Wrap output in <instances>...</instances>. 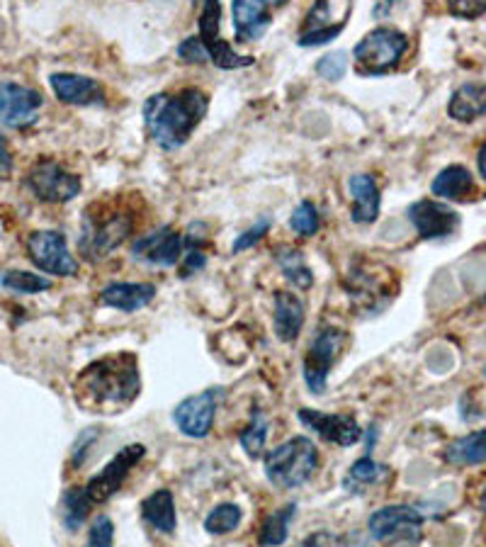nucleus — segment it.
Returning <instances> with one entry per match:
<instances>
[{
	"mask_svg": "<svg viewBox=\"0 0 486 547\" xmlns=\"http://www.w3.org/2000/svg\"><path fill=\"white\" fill-rule=\"evenodd\" d=\"M141 392V372L137 355L124 351L93 360L78 372L73 397L90 414H122L137 402Z\"/></svg>",
	"mask_w": 486,
	"mask_h": 547,
	"instance_id": "f257e3e1",
	"label": "nucleus"
},
{
	"mask_svg": "<svg viewBox=\"0 0 486 547\" xmlns=\"http://www.w3.org/2000/svg\"><path fill=\"white\" fill-rule=\"evenodd\" d=\"M209 100L200 88H183L178 93H156L144 103L146 132L166 151L188 144L200 122L205 120Z\"/></svg>",
	"mask_w": 486,
	"mask_h": 547,
	"instance_id": "f03ea898",
	"label": "nucleus"
},
{
	"mask_svg": "<svg viewBox=\"0 0 486 547\" xmlns=\"http://www.w3.org/2000/svg\"><path fill=\"white\" fill-rule=\"evenodd\" d=\"M134 214L127 207L112 205H93L83 217V231L78 248L88 261H100L107 253L115 251L117 246L132 234Z\"/></svg>",
	"mask_w": 486,
	"mask_h": 547,
	"instance_id": "7ed1b4c3",
	"label": "nucleus"
},
{
	"mask_svg": "<svg viewBox=\"0 0 486 547\" xmlns=\"http://www.w3.org/2000/svg\"><path fill=\"white\" fill-rule=\"evenodd\" d=\"M319 470V450L312 438L295 436L265 453V475L278 489H297Z\"/></svg>",
	"mask_w": 486,
	"mask_h": 547,
	"instance_id": "20e7f679",
	"label": "nucleus"
},
{
	"mask_svg": "<svg viewBox=\"0 0 486 547\" xmlns=\"http://www.w3.org/2000/svg\"><path fill=\"white\" fill-rule=\"evenodd\" d=\"M406 49H409V37L404 32L394 27H375L355 44L353 56L363 76H382L404 59Z\"/></svg>",
	"mask_w": 486,
	"mask_h": 547,
	"instance_id": "39448f33",
	"label": "nucleus"
},
{
	"mask_svg": "<svg viewBox=\"0 0 486 547\" xmlns=\"http://www.w3.org/2000/svg\"><path fill=\"white\" fill-rule=\"evenodd\" d=\"M392 270L380 263L360 261L353 273L346 275L348 297L365 312H377L394 297Z\"/></svg>",
	"mask_w": 486,
	"mask_h": 547,
	"instance_id": "423d86ee",
	"label": "nucleus"
},
{
	"mask_svg": "<svg viewBox=\"0 0 486 547\" xmlns=\"http://www.w3.org/2000/svg\"><path fill=\"white\" fill-rule=\"evenodd\" d=\"M367 528L377 543L418 545L423 535V516L414 506H382L367 518Z\"/></svg>",
	"mask_w": 486,
	"mask_h": 547,
	"instance_id": "0eeeda50",
	"label": "nucleus"
},
{
	"mask_svg": "<svg viewBox=\"0 0 486 547\" xmlns=\"http://www.w3.org/2000/svg\"><path fill=\"white\" fill-rule=\"evenodd\" d=\"M346 346V331L336 326H324L304 355V382L314 394H324L329 387V372L338 360V353Z\"/></svg>",
	"mask_w": 486,
	"mask_h": 547,
	"instance_id": "6e6552de",
	"label": "nucleus"
},
{
	"mask_svg": "<svg viewBox=\"0 0 486 547\" xmlns=\"http://www.w3.org/2000/svg\"><path fill=\"white\" fill-rule=\"evenodd\" d=\"M144 455H146V448L139 443L122 448L120 453H117L115 458L103 467V472H98V475L86 484V494L90 504L93 506L105 504V501H110L112 496L120 492L124 479L132 475V470L141 460H144Z\"/></svg>",
	"mask_w": 486,
	"mask_h": 547,
	"instance_id": "1a4fd4ad",
	"label": "nucleus"
},
{
	"mask_svg": "<svg viewBox=\"0 0 486 547\" xmlns=\"http://www.w3.org/2000/svg\"><path fill=\"white\" fill-rule=\"evenodd\" d=\"M224 397V389H207V392L192 394L183 399L173 411V421L178 431L188 438H207L217 419L219 402Z\"/></svg>",
	"mask_w": 486,
	"mask_h": 547,
	"instance_id": "9d476101",
	"label": "nucleus"
},
{
	"mask_svg": "<svg viewBox=\"0 0 486 547\" xmlns=\"http://www.w3.org/2000/svg\"><path fill=\"white\" fill-rule=\"evenodd\" d=\"M27 253L30 261L49 275L71 278L78 273V261L71 256L66 236L59 231H35L27 239Z\"/></svg>",
	"mask_w": 486,
	"mask_h": 547,
	"instance_id": "9b49d317",
	"label": "nucleus"
},
{
	"mask_svg": "<svg viewBox=\"0 0 486 547\" xmlns=\"http://www.w3.org/2000/svg\"><path fill=\"white\" fill-rule=\"evenodd\" d=\"M27 188L44 202H69L81 193V178L73 176L56 161H39L27 173Z\"/></svg>",
	"mask_w": 486,
	"mask_h": 547,
	"instance_id": "f8f14e48",
	"label": "nucleus"
},
{
	"mask_svg": "<svg viewBox=\"0 0 486 547\" xmlns=\"http://www.w3.org/2000/svg\"><path fill=\"white\" fill-rule=\"evenodd\" d=\"M44 98L35 88L13 81H0V122L5 127L25 129L37 122Z\"/></svg>",
	"mask_w": 486,
	"mask_h": 547,
	"instance_id": "ddd939ff",
	"label": "nucleus"
},
{
	"mask_svg": "<svg viewBox=\"0 0 486 547\" xmlns=\"http://www.w3.org/2000/svg\"><path fill=\"white\" fill-rule=\"evenodd\" d=\"M219 22H222V5L219 3H205L200 13V39L205 44L209 59L219 66V69H246L251 66L253 56H243L229 47L219 35Z\"/></svg>",
	"mask_w": 486,
	"mask_h": 547,
	"instance_id": "4468645a",
	"label": "nucleus"
},
{
	"mask_svg": "<svg viewBox=\"0 0 486 547\" xmlns=\"http://www.w3.org/2000/svg\"><path fill=\"white\" fill-rule=\"evenodd\" d=\"M185 253V236L173 227H161L151 234L139 236L132 244V256L137 261L161 265V268H171V265L183 261Z\"/></svg>",
	"mask_w": 486,
	"mask_h": 547,
	"instance_id": "2eb2a0df",
	"label": "nucleus"
},
{
	"mask_svg": "<svg viewBox=\"0 0 486 547\" xmlns=\"http://www.w3.org/2000/svg\"><path fill=\"white\" fill-rule=\"evenodd\" d=\"M409 222L414 224L418 236L426 241L445 239L460 227V214L452 207L435 200H418L409 207Z\"/></svg>",
	"mask_w": 486,
	"mask_h": 547,
	"instance_id": "dca6fc26",
	"label": "nucleus"
},
{
	"mask_svg": "<svg viewBox=\"0 0 486 547\" xmlns=\"http://www.w3.org/2000/svg\"><path fill=\"white\" fill-rule=\"evenodd\" d=\"M297 416L304 426L319 433L324 441L341 445V448H350V445H355L363 438L360 424L350 414H326V411L316 409H299Z\"/></svg>",
	"mask_w": 486,
	"mask_h": 547,
	"instance_id": "f3484780",
	"label": "nucleus"
},
{
	"mask_svg": "<svg viewBox=\"0 0 486 547\" xmlns=\"http://www.w3.org/2000/svg\"><path fill=\"white\" fill-rule=\"evenodd\" d=\"M49 83L56 98L66 105H105V90L95 78L81 73H54Z\"/></svg>",
	"mask_w": 486,
	"mask_h": 547,
	"instance_id": "a211bd4d",
	"label": "nucleus"
},
{
	"mask_svg": "<svg viewBox=\"0 0 486 547\" xmlns=\"http://www.w3.org/2000/svg\"><path fill=\"white\" fill-rule=\"evenodd\" d=\"M231 15H234V30L239 42H258L273 20L270 3H263V0H236L231 5Z\"/></svg>",
	"mask_w": 486,
	"mask_h": 547,
	"instance_id": "6ab92c4d",
	"label": "nucleus"
},
{
	"mask_svg": "<svg viewBox=\"0 0 486 547\" xmlns=\"http://www.w3.org/2000/svg\"><path fill=\"white\" fill-rule=\"evenodd\" d=\"M156 297V285L151 283H110L100 292V304L117 312L134 314L149 307Z\"/></svg>",
	"mask_w": 486,
	"mask_h": 547,
	"instance_id": "aec40b11",
	"label": "nucleus"
},
{
	"mask_svg": "<svg viewBox=\"0 0 486 547\" xmlns=\"http://www.w3.org/2000/svg\"><path fill=\"white\" fill-rule=\"evenodd\" d=\"M348 190L353 197V222L358 224H372L380 217V188H377L375 178L367 173H358V176L348 178Z\"/></svg>",
	"mask_w": 486,
	"mask_h": 547,
	"instance_id": "412c9836",
	"label": "nucleus"
},
{
	"mask_svg": "<svg viewBox=\"0 0 486 547\" xmlns=\"http://www.w3.org/2000/svg\"><path fill=\"white\" fill-rule=\"evenodd\" d=\"M141 518L149 523L156 533L173 535L178 528V516H175V499L171 489H156L154 494L141 501Z\"/></svg>",
	"mask_w": 486,
	"mask_h": 547,
	"instance_id": "4be33fe9",
	"label": "nucleus"
},
{
	"mask_svg": "<svg viewBox=\"0 0 486 547\" xmlns=\"http://www.w3.org/2000/svg\"><path fill=\"white\" fill-rule=\"evenodd\" d=\"M304 302L292 292H278L275 295V334L280 341H297L299 331L304 326Z\"/></svg>",
	"mask_w": 486,
	"mask_h": 547,
	"instance_id": "5701e85b",
	"label": "nucleus"
},
{
	"mask_svg": "<svg viewBox=\"0 0 486 547\" xmlns=\"http://www.w3.org/2000/svg\"><path fill=\"white\" fill-rule=\"evenodd\" d=\"M448 115L457 122H474L486 115V83H465L452 93Z\"/></svg>",
	"mask_w": 486,
	"mask_h": 547,
	"instance_id": "b1692460",
	"label": "nucleus"
},
{
	"mask_svg": "<svg viewBox=\"0 0 486 547\" xmlns=\"http://www.w3.org/2000/svg\"><path fill=\"white\" fill-rule=\"evenodd\" d=\"M431 190L435 197H445V200L452 202H465L477 193L472 173H469L465 166H457V163L455 166L443 168V171L433 178Z\"/></svg>",
	"mask_w": 486,
	"mask_h": 547,
	"instance_id": "393cba45",
	"label": "nucleus"
},
{
	"mask_svg": "<svg viewBox=\"0 0 486 547\" xmlns=\"http://www.w3.org/2000/svg\"><path fill=\"white\" fill-rule=\"evenodd\" d=\"M443 458L448 465L455 467H477L486 465V428L482 431H472L467 436L452 441L445 448Z\"/></svg>",
	"mask_w": 486,
	"mask_h": 547,
	"instance_id": "a878e982",
	"label": "nucleus"
},
{
	"mask_svg": "<svg viewBox=\"0 0 486 547\" xmlns=\"http://www.w3.org/2000/svg\"><path fill=\"white\" fill-rule=\"evenodd\" d=\"M297 516V504L282 506L275 513H270L268 518L263 521L261 530H258V545L261 547H280L285 545L287 535H290V526Z\"/></svg>",
	"mask_w": 486,
	"mask_h": 547,
	"instance_id": "bb28decb",
	"label": "nucleus"
},
{
	"mask_svg": "<svg viewBox=\"0 0 486 547\" xmlns=\"http://www.w3.org/2000/svg\"><path fill=\"white\" fill-rule=\"evenodd\" d=\"M275 258H278L285 278L290 280L292 285H297L299 290H307V287L314 285L312 268L304 261L302 251H295V248H280V251L275 253Z\"/></svg>",
	"mask_w": 486,
	"mask_h": 547,
	"instance_id": "cd10ccee",
	"label": "nucleus"
},
{
	"mask_svg": "<svg viewBox=\"0 0 486 547\" xmlns=\"http://www.w3.org/2000/svg\"><path fill=\"white\" fill-rule=\"evenodd\" d=\"M241 448L246 450L248 458H261L265 453V443H268V419L261 409H253L251 421H248L246 428L239 433Z\"/></svg>",
	"mask_w": 486,
	"mask_h": 547,
	"instance_id": "c85d7f7f",
	"label": "nucleus"
},
{
	"mask_svg": "<svg viewBox=\"0 0 486 547\" xmlns=\"http://www.w3.org/2000/svg\"><path fill=\"white\" fill-rule=\"evenodd\" d=\"M243 521V509L239 504H231V501H226V504L214 506L212 511L207 513L205 518V530L209 535H229L234 533L236 528L241 526Z\"/></svg>",
	"mask_w": 486,
	"mask_h": 547,
	"instance_id": "c756f323",
	"label": "nucleus"
},
{
	"mask_svg": "<svg viewBox=\"0 0 486 547\" xmlns=\"http://www.w3.org/2000/svg\"><path fill=\"white\" fill-rule=\"evenodd\" d=\"M389 477V467L382 465V462H375L370 455L355 460L353 467H350L346 477V489L355 492V487H365V484H380L382 479Z\"/></svg>",
	"mask_w": 486,
	"mask_h": 547,
	"instance_id": "7c9ffc66",
	"label": "nucleus"
},
{
	"mask_svg": "<svg viewBox=\"0 0 486 547\" xmlns=\"http://www.w3.org/2000/svg\"><path fill=\"white\" fill-rule=\"evenodd\" d=\"M93 509L90 504L86 487H71L69 492L64 494V523L69 530H78L86 523L88 513Z\"/></svg>",
	"mask_w": 486,
	"mask_h": 547,
	"instance_id": "2f4dec72",
	"label": "nucleus"
},
{
	"mask_svg": "<svg viewBox=\"0 0 486 547\" xmlns=\"http://www.w3.org/2000/svg\"><path fill=\"white\" fill-rule=\"evenodd\" d=\"M5 290L20 292V295H37V292H44L52 287V280H47L44 275L27 273V270H8V273L0 278Z\"/></svg>",
	"mask_w": 486,
	"mask_h": 547,
	"instance_id": "473e14b6",
	"label": "nucleus"
},
{
	"mask_svg": "<svg viewBox=\"0 0 486 547\" xmlns=\"http://www.w3.org/2000/svg\"><path fill=\"white\" fill-rule=\"evenodd\" d=\"M333 13H336V5L326 3V0H324V3L312 5L309 15H307V18H304L302 35H312V32L331 30V27L346 25V22H336V18H333Z\"/></svg>",
	"mask_w": 486,
	"mask_h": 547,
	"instance_id": "72a5a7b5",
	"label": "nucleus"
},
{
	"mask_svg": "<svg viewBox=\"0 0 486 547\" xmlns=\"http://www.w3.org/2000/svg\"><path fill=\"white\" fill-rule=\"evenodd\" d=\"M290 227H292V231H297L299 236H314L321 227L319 210H316L312 202H307V200L299 202L290 217Z\"/></svg>",
	"mask_w": 486,
	"mask_h": 547,
	"instance_id": "f704fd0d",
	"label": "nucleus"
},
{
	"mask_svg": "<svg viewBox=\"0 0 486 547\" xmlns=\"http://www.w3.org/2000/svg\"><path fill=\"white\" fill-rule=\"evenodd\" d=\"M115 545V523L110 516H95V521L88 528L86 547H112Z\"/></svg>",
	"mask_w": 486,
	"mask_h": 547,
	"instance_id": "c9c22d12",
	"label": "nucleus"
},
{
	"mask_svg": "<svg viewBox=\"0 0 486 547\" xmlns=\"http://www.w3.org/2000/svg\"><path fill=\"white\" fill-rule=\"evenodd\" d=\"M348 71V61L343 52H331L326 56H321L319 64H316V73L326 81H341Z\"/></svg>",
	"mask_w": 486,
	"mask_h": 547,
	"instance_id": "e433bc0d",
	"label": "nucleus"
},
{
	"mask_svg": "<svg viewBox=\"0 0 486 547\" xmlns=\"http://www.w3.org/2000/svg\"><path fill=\"white\" fill-rule=\"evenodd\" d=\"M268 231H270V219L265 217V219H261V222L253 224L251 229H246V231H243V234L236 236V241H234V246H231V251H234V253L248 251V248L256 246L258 241H261L263 236L268 234Z\"/></svg>",
	"mask_w": 486,
	"mask_h": 547,
	"instance_id": "4c0bfd02",
	"label": "nucleus"
},
{
	"mask_svg": "<svg viewBox=\"0 0 486 547\" xmlns=\"http://www.w3.org/2000/svg\"><path fill=\"white\" fill-rule=\"evenodd\" d=\"M178 56L185 61V64H205L209 59L205 44H202L200 37H188L178 47Z\"/></svg>",
	"mask_w": 486,
	"mask_h": 547,
	"instance_id": "58836bf2",
	"label": "nucleus"
},
{
	"mask_svg": "<svg viewBox=\"0 0 486 547\" xmlns=\"http://www.w3.org/2000/svg\"><path fill=\"white\" fill-rule=\"evenodd\" d=\"M450 15L462 20H477L479 15L486 13V0H455L448 5Z\"/></svg>",
	"mask_w": 486,
	"mask_h": 547,
	"instance_id": "ea45409f",
	"label": "nucleus"
},
{
	"mask_svg": "<svg viewBox=\"0 0 486 547\" xmlns=\"http://www.w3.org/2000/svg\"><path fill=\"white\" fill-rule=\"evenodd\" d=\"M346 30V25L331 27V30H321V32H312V35H299V47H321V44H329L336 39L341 32Z\"/></svg>",
	"mask_w": 486,
	"mask_h": 547,
	"instance_id": "a19ab883",
	"label": "nucleus"
},
{
	"mask_svg": "<svg viewBox=\"0 0 486 547\" xmlns=\"http://www.w3.org/2000/svg\"><path fill=\"white\" fill-rule=\"evenodd\" d=\"M10 171H13V154H10L5 137L0 134V180L8 178Z\"/></svg>",
	"mask_w": 486,
	"mask_h": 547,
	"instance_id": "79ce46f5",
	"label": "nucleus"
},
{
	"mask_svg": "<svg viewBox=\"0 0 486 547\" xmlns=\"http://www.w3.org/2000/svg\"><path fill=\"white\" fill-rule=\"evenodd\" d=\"M93 438H95V433H86V436L81 438V441H83V448H88V445L93 443ZM86 453H88V450H78V448L73 450V462H76V465H81V462L86 460Z\"/></svg>",
	"mask_w": 486,
	"mask_h": 547,
	"instance_id": "37998d69",
	"label": "nucleus"
},
{
	"mask_svg": "<svg viewBox=\"0 0 486 547\" xmlns=\"http://www.w3.org/2000/svg\"><path fill=\"white\" fill-rule=\"evenodd\" d=\"M477 166H479V176H482L486 180V142L482 144V149H479V156H477Z\"/></svg>",
	"mask_w": 486,
	"mask_h": 547,
	"instance_id": "c03bdc74",
	"label": "nucleus"
},
{
	"mask_svg": "<svg viewBox=\"0 0 486 547\" xmlns=\"http://www.w3.org/2000/svg\"><path fill=\"white\" fill-rule=\"evenodd\" d=\"M321 540H324V535H314V538L307 540L302 547H331V545H321Z\"/></svg>",
	"mask_w": 486,
	"mask_h": 547,
	"instance_id": "a18cd8bd",
	"label": "nucleus"
},
{
	"mask_svg": "<svg viewBox=\"0 0 486 547\" xmlns=\"http://www.w3.org/2000/svg\"><path fill=\"white\" fill-rule=\"evenodd\" d=\"M479 509H482V513L486 516V487L482 489V494H479Z\"/></svg>",
	"mask_w": 486,
	"mask_h": 547,
	"instance_id": "49530a36",
	"label": "nucleus"
},
{
	"mask_svg": "<svg viewBox=\"0 0 486 547\" xmlns=\"http://www.w3.org/2000/svg\"><path fill=\"white\" fill-rule=\"evenodd\" d=\"M484 302H486V295H484Z\"/></svg>",
	"mask_w": 486,
	"mask_h": 547,
	"instance_id": "de8ad7c7",
	"label": "nucleus"
}]
</instances>
